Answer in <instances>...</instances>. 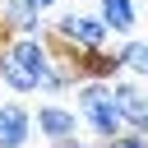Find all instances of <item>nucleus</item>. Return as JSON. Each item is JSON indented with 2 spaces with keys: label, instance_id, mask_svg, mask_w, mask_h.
<instances>
[{
  "label": "nucleus",
  "instance_id": "5",
  "mask_svg": "<svg viewBox=\"0 0 148 148\" xmlns=\"http://www.w3.org/2000/svg\"><path fill=\"white\" fill-rule=\"evenodd\" d=\"M32 125H37V134L46 139V143H69V139H79V111L74 106H65V102H42L37 106V116H32Z\"/></svg>",
  "mask_w": 148,
  "mask_h": 148
},
{
  "label": "nucleus",
  "instance_id": "1",
  "mask_svg": "<svg viewBox=\"0 0 148 148\" xmlns=\"http://www.w3.org/2000/svg\"><path fill=\"white\" fill-rule=\"evenodd\" d=\"M79 120L97 134V139H116L125 125H120V111H116V97H111V83H102V79H83V88H79Z\"/></svg>",
  "mask_w": 148,
  "mask_h": 148
},
{
  "label": "nucleus",
  "instance_id": "4",
  "mask_svg": "<svg viewBox=\"0 0 148 148\" xmlns=\"http://www.w3.org/2000/svg\"><path fill=\"white\" fill-rule=\"evenodd\" d=\"M111 97H116L120 125L130 134H148V88L139 79H120V83H111Z\"/></svg>",
  "mask_w": 148,
  "mask_h": 148
},
{
  "label": "nucleus",
  "instance_id": "9",
  "mask_svg": "<svg viewBox=\"0 0 148 148\" xmlns=\"http://www.w3.org/2000/svg\"><path fill=\"white\" fill-rule=\"evenodd\" d=\"M14 37H28V32H42V14L28 9L23 0H5V18H0Z\"/></svg>",
  "mask_w": 148,
  "mask_h": 148
},
{
  "label": "nucleus",
  "instance_id": "7",
  "mask_svg": "<svg viewBox=\"0 0 148 148\" xmlns=\"http://www.w3.org/2000/svg\"><path fill=\"white\" fill-rule=\"evenodd\" d=\"M28 139H32V111L18 97L0 102V148H28Z\"/></svg>",
  "mask_w": 148,
  "mask_h": 148
},
{
  "label": "nucleus",
  "instance_id": "8",
  "mask_svg": "<svg viewBox=\"0 0 148 148\" xmlns=\"http://www.w3.org/2000/svg\"><path fill=\"white\" fill-rule=\"evenodd\" d=\"M97 18L106 23V32H134L139 5L134 0H97Z\"/></svg>",
  "mask_w": 148,
  "mask_h": 148
},
{
  "label": "nucleus",
  "instance_id": "12",
  "mask_svg": "<svg viewBox=\"0 0 148 148\" xmlns=\"http://www.w3.org/2000/svg\"><path fill=\"white\" fill-rule=\"evenodd\" d=\"M69 88H74V69H69V65L56 56V65H51V69H46V79H42V92L60 97V92H69Z\"/></svg>",
  "mask_w": 148,
  "mask_h": 148
},
{
  "label": "nucleus",
  "instance_id": "6",
  "mask_svg": "<svg viewBox=\"0 0 148 148\" xmlns=\"http://www.w3.org/2000/svg\"><path fill=\"white\" fill-rule=\"evenodd\" d=\"M60 60L74 69V79H102V83H111V74H120V56L106 51V46L74 51V56H60Z\"/></svg>",
  "mask_w": 148,
  "mask_h": 148
},
{
  "label": "nucleus",
  "instance_id": "14",
  "mask_svg": "<svg viewBox=\"0 0 148 148\" xmlns=\"http://www.w3.org/2000/svg\"><path fill=\"white\" fill-rule=\"evenodd\" d=\"M28 9H37V14H46V9H56V0H23Z\"/></svg>",
  "mask_w": 148,
  "mask_h": 148
},
{
  "label": "nucleus",
  "instance_id": "2",
  "mask_svg": "<svg viewBox=\"0 0 148 148\" xmlns=\"http://www.w3.org/2000/svg\"><path fill=\"white\" fill-rule=\"evenodd\" d=\"M106 23L97 14H60L56 28H51V51L56 56H74V51H92V46H106Z\"/></svg>",
  "mask_w": 148,
  "mask_h": 148
},
{
  "label": "nucleus",
  "instance_id": "10",
  "mask_svg": "<svg viewBox=\"0 0 148 148\" xmlns=\"http://www.w3.org/2000/svg\"><path fill=\"white\" fill-rule=\"evenodd\" d=\"M0 83L14 92V97H28V92H37V79H28L14 60H9V51H0Z\"/></svg>",
  "mask_w": 148,
  "mask_h": 148
},
{
  "label": "nucleus",
  "instance_id": "3",
  "mask_svg": "<svg viewBox=\"0 0 148 148\" xmlns=\"http://www.w3.org/2000/svg\"><path fill=\"white\" fill-rule=\"evenodd\" d=\"M9 60L28 74V79H37V88H42V79H46V69L56 65V51H51V42L42 37V32H28V37H9Z\"/></svg>",
  "mask_w": 148,
  "mask_h": 148
},
{
  "label": "nucleus",
  "instance_id": "13",
  "mask_svg": "<svg viewBox=\"0 0 148 148\" xmlns=\"http://www.w3.org/2000/svg\"><path fill=\"white\" fill-rule=\"evenodd\" d=\"M97 148H148V134H130V130H120L116 139H102Z\"/></svg>",
  "mask_w": 148,
  "mask_h": 148
},
{
  "label": "nucleus",
  "instance_id": "11",
  "mask_svg": "<svg viewBox=\"0 0 148 148\" xmlns=\"http://www.w3.org/2000/svg\"><path fill=\"white\" fill-rule=\"evenodd\" d=\"M116 56H120V74H139V79H148V42L130 37Z\"/></svg>",
  "mask_w": 148,
  "mask_h": 148
},
{
  "label": "nucleus",
  "instance_id": "15",
  "mask_svg": "<svg viewBox=\"0 0 148 148\" xmlns=\"http://www.w3.org/2000/svg\"><path fill=\"white\" fill-rule=\"evenodd\" d=\"M51 148H92V143H79V139H69V143H51Z\"/></svg>",
  "mask_w": 148,
  "mask_h": 148
}]
</instances>
